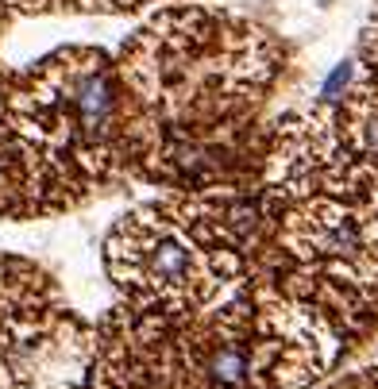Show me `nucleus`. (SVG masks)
<instances>
[{
	"label": "nucleus",
	"mask_w": 378,
	"mask_h": 389,
	"mask_svg": "<svg viewBox=\"0 0 378 389\" xmlns=\"http://www.w3.org/2000/svg\"><path fill=\"white\" fill-rule=\"evenodd\" d=\"M328 389H378V370H359V374H347V378L332 381Z\"/></svg>",
	"instance_id": "nucleus-6"
},
{
	"label": "nucleus",
	"mask_w": 378,
	"mask_h": 389,
	"mask_svg": "<svg viewBox=\"0 0 378 389\" xmlns=\"http://www.w3.org/2000/svg\"><path fill=\"white\" fill-rule=\"evenodd\" d=\"M127 174L135 177V112L104 50L66 47L12 74L0 132V216L70 212Z\"/></svg>",
	"instance_id": "nucleus-3"
},
{
	"label": "nucleus",
	"mask_w": 378,
	"mask_h": 389,
	"mask_svg": "<svg viewBox=\"0 0 378 389\" xmlns=\"http://www.w3.org/2000/svg\"><path fill=\"white\" fill-rule=\"evenodd\" d=\"M262 239V193H166L112 224L104 270L132 312L197 316L251 282Z\"/></svg>",
	"instance_id": "nucleus-4"
},
{
	"label": "nucleus",
	"mask_w": 378,
	"mask_h": 389,
	"mask_svg": "<svg viewBox=\"0 0 378 389\" xmlns=\"http://www.w3.org/2000/svg\"><path fill=\"white\" fill-rule=\"evenodd\" d=\"M97 328L62 301L51 273L0 258V389H93Z\"/></svg>",
	"instance_id": "nucleus-5"
},
{
	"label": "nucleus",
	"mask_w": 378,
	"mask_h": 389,
	"mask_svg": "<svg viewBox=\"0 0 378 389\" xmlns=\"http://www.w3.org/2000/svg\"><path fill=\"white\" fill-rule=\"evenodd\" d=\"M116 66L135 112V177L205 193L278 81L282 50L232 12L166 8L124 39Z\"/></svg>",
	"instance_id": "nucleus-1"
},
{
	"label": "nucleus",
	"mask_w": 378,
	"mask_h": 389,
	"mask_svg": "<svg viewBox=\"0 0 378 389\" xmlns=\"http://www.w3.org/2000/svg\"><path fill=\"white\" fill-rule=\"evenodd\" d=\"M344 351V335L259 266L197 316L116 305L97 324L93 389H309Z\"/></svg>",
	"instance_id": "nucleus-2"
}]
</instances>
